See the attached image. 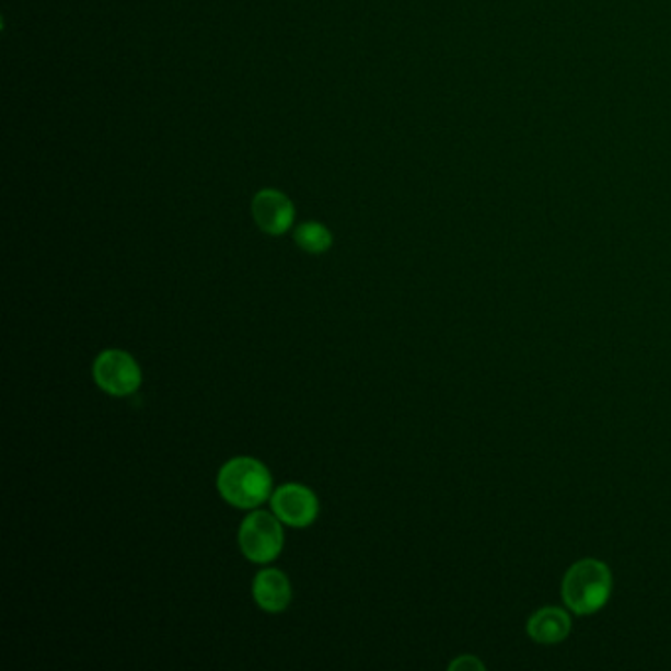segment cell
Listing matches in <instances>:
<instances>
[{"label": "cell", "instance_id": "6da1fadb", "mask_svg": "<svg viewBox=\"0 0 671 671\" xmlns=\"http://www.w3.org/2000/svg\"><path fill=\"white\" fill-rule=\"evenodd\" d=\"M217 488L229 505L251 510L273 497V475L258 459L234 458L219 471Z\"/></svg>", "mask_w": 671, "mask_h": 671}, {"label": "cell", "instance_id": "7a4b0ae2", "mask_svg": "<svg viewBox=\"0 0 671 671\" xmlns=\"http://www.w3.org/2000/svg\"><path fill=\"white\" fill-rule=\"evenodd\" d=\"M611 569L597 559H581L564 577V601L575 614H593L611 597Z\"/></svg>", "mask_w": 671, "mask_h": 671}, {"label": "cell", "instance_id": "3957f363", "mask_svg": "<svg viewBox=\"0 0 671 671\" xmlns=\"http://www.w3.org/2000/svg\"><path fill=\"white\" fill-rule=\"evenodd\" d=\"M239 545L253 564H270L282 554L284 530L280 518L263 510L251 512L239 528Z\"/></svg>", "mask_w": 671, "mask_h": 671}, {"label": "cell", "instance_id": "277c9868", "mask_svg": "<svg viewBox=\"0 0 671 671\" xmlns=\"http://www.w3.org/2000/svg\"><path fill=\"white\" fill-rule=\"evenodd\" d=\"M93 379L99 389L111 396H130L142 384V370L132 355L125 350H103L93 362Z\"/></svg>", "mask_w": 671, "mask_h": 671}, {"label": "cell", "instance_id": "5b68a950", "mask_svg": "<svg viewBox=\"0 0 671 671\" xmlns=\"http://www.w3.org/2000/svg\"><path fill=\"white\" fill-rule=\"evenodd\" d=\"M270 506L274 514L280 518V522L292 528L313 524L320 516V500L315 497V493L312 488L298 483L278 488L270 497Z\"/></svg>", "mask_w": 671, "mask_h": 671}, {"label": "cell", "instance_id": "8992f818", "mask_svg": "<svg viewBox=\"0 0 671 671\" xmlns=\"http://www.w3.org/2000/svg\"><path fill=\"white\" fill-rule=\"evenodd\" d=\"M293 205L288 195H284L278 189H263L254 195L253 217L256 224L263 229L264 233L284 234L290 231L293 223Z\"/></svg>", "mask_w": 671, "mask_h": 671}, {"label": "cell", "instance_id": "52a82bcc", "mask_svg": "<svg viewBox=\"0 0 671 671\" xmlns=\"http://www.w3.org/2000/svg\"><path fill=\"white\" fill-rule=\"evenodd\" d=\"M253 597L264 613H284L292 603V585L280 569H264L254 577Z\"/></svg>", "mask_w": 671, "mask_h": 671}, {"label": "cell", "instance_id": "ba28073f", "mask_svg": "<svg viewBox=\"0 0 671 671\" xmlns=\"http://www.w3.org/2000/svg\"><path fill=\"white\" fill-rule=\"evenodd\" d=\"M571 633L569 614L557 606H545L528 621V634L537 644L564 643Z\"/></svg>", "mask_w": 671, "mask_h": 671}, {"label": "cell", "instance_id": "9c48e42d", "mask_svg": "<svg viewBox=\"0 0 671 671\" xmlns=\"http://www.w3.org/2000/svg\"><path fill=\"white\" fill-rule=\"evenodd\" d=\"M293 239L300 248L310 254L325 253L332 248L333 244L332 231L322 223H313V221L300 224L293 233Z\"/></svg>", "mask_w": 671, "mask_h": 671}, {"label": "cell", "instance_id": "30bf717a", "mask_svg": "<svg viewBox=\"0 0 671 671\" xmlns=\"http://www.w3.org/2000/svg\"><path fill=\"white\" fill-rule=\"evenodd\" d=\"M459 668H475V670H483V663L475 660L473 656H467V658H459L458 662L451 663V670H459Z\"/></svg>", "mask_w": 671, "mask_h": 671}]
</instances>
